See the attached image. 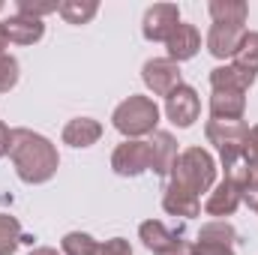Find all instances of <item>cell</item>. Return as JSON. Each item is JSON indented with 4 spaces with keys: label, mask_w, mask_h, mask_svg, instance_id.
Masks as SVG:
<instances>
[{
    "label": "cell",
    "mask_w": 258,
    "mask_h": 255,
    "mask_svg": "<svg viewBox=\"0 0 258 255\" xmlns=\"http://www.w3.org/2000/svg\"><path fill=\"white\" fill-rule=\"evenodd\" d=\"M6 48H9V42H6V36L0 33V54H6Z\"/></svg>",
    "instance_id": "obj_34"
},
{
    "label": "cell",
    "mask_w": 258,
    "mask_h": 255,
    "mask_svg": "<svg viewBox=\"0 0 258 255\" xmlns=\"http://www.w3.org/2000/svg\"><path fill=\"white\" fill-rule=\"evenodd\" d=\"M162 255H195V243L183 240L180 246H174V249H168V252H162Z\"/></svg>",
    "instance_id": "obj_32"
},
{
    "label": "cell",
    "mask_w": 258,
    "mask_h": 255,
    "mask_svg": "<svg viewBox=\"0 0 258 255\" xmlns=\"http://www.w3.org/2000/svg\"><path fill=\"white\" fill-rule=\"evenodd\" d=\"M180 24V9L177 3H153L144 12L141 21V33L147 42H168V36L174 33V27Z\"/></svg>",
    "instance_id": "obj_7"
},
{
    "label": "cell",
    "mask_w": 258,
    "mask_h": 255,
    "mask_svg": "<svg viewBox=\"0 0 258 255\" xmlns=\"http://www.w3.org/2000/svg\"><path fill=\"white\" fill-rule=\"evenodd\" d=\"M252 84H255V81H249L246 75H240L231 63L210 69V87H213V90H240V93H246Z\"/></svg>",
    "instance_id": "obj_21"
},
{
    "label": "cell",
    "mask_w": 258,
    "mask_h": 255,
    "mask_svg": "<svg viewBox=\"0 0 258 255\" xmlns=\"http://www.w3.org/2000/svg\"><path fill=\"white\" fill-rule=\"evenodd\" d=\"M15 6H18V15H27V18H45L60 9V3H39V0H18Z\"/></svg>",
    "instance_id": "obj_26"
},
{
    "label": "cell",
    "mask_w": 258,
    "mask_h": 255,
    "mask_svg": "<svg viewBox=\"0 0 258 255\" xmlns=\"http://www.w3.org/2000/svg\"><path fill=\"white\" fill-rule=\"evenodd\" d=\"M99 255H132V246L123 237H111V240H105L99 246Z\"/></svg>",
    "instance_id": "obj_28"
},
{
    "label": "cell",
    "mask_w": 258,
    "mask_h": 255,
    "mask_svg": "<svg viewBox=\"0 0 258 255\" xmlns=\"http://www.w3.org/2000/svg\"><path fill=\"white\" fill-rule=\"evenodd\" d=\"M9 159L15 165V174L30 183V186H39V183H48L57 168H60V156H57V147L33 132V129H12V150H9Z\"/></svg>",
    "instance_id": "obj_1"
},
{
    "label": "cell",
    "mask_w": 258,
    "mask_h": 255,
    "mask_svg": "<svg viewBox=\"0 0 258 255\" xmlns=\"http://www.w3.org/2000/svg\"><path fill=\"white\" fill-rule=\"evenodd\" d=\"M27 255H63V252H57L54 246H33Z\"/></svg>",
    "instance_id": "obj_33"
},
{
    "label": "cell",
    "mask_w": 258,
    "mask_h": 255,
    "mask_svg": "<svg viewBox=\"0 0 258 255\" xmlns=\"http://www.w3.org/2000/svg\"><path fill=\"white\" fill-rule=\"evenodd\" d=\"M240 204H243V186H237L234 180H222V183H216L213 192L207 195V201H204V213H207V216H219V219H225V216H231Z\"/></svg>",
    "instance_id": "obj_12"
},
{
    "label": "cell",
    "mask_w": 258,
    "mask_h": 255,
    "mask_svg": "<svg viewBox=\"0 0 258 255\" xmlns=\"http://www.w3.org/2000/svg\"><path fill=\"white\" fill-rule=\"evenodd\" d=\"M195 255H234V249H228V246H201V243H195Z\"/></svg>",
    "instance_id": "obj_31"
},
{
    "label": "cell",
    "mask_w": 258,
    "mask_h": 255,
    "mask_svg": "<svg viewBox=\"0 0 258 255\" xmlns=\"http://www.w3.org/2000/svg\"><path fill=\"white\" fill-rule=\"evenodd\" d=\"M165 114H168V120L174 126H180V129L192 126L195 120H198V114H201V99H198L195 87L180 84L177 90H171L165 96Z\"/></svg>",
    "instance_id": "obj_8"
},
{
    "label": "cell",
    "mask_w": 258,
    "mask_h": 255,
    "mask_svg": "<svg viewBox=\"0 0 258 255\" xmlns=\"http://www.w3.org/2000/svg\"><path fill=\"white\" fill-rule=\"evenodd\" d=\"M150 165H153V159H150V144L141 141V138L117 144L114 153H111V168H114V174H120V177H138V174L150 171Z\"/></svg>",
    "instance_id": "obj_5"
},
{
    "label": "cell",
    "mask_w": 258,
    "mask_h": 255,
    "mask_svg": "<svg viewBox=\"0 0 258 255\" xmlns=\"http://www.w3.org/2000/svg\"><path fill=\"white\" fill-rule=\"evenodd\" d=\"M243 162H246V168H249V174L258 177V123L249 129V135H246V147H243Z\"/></svg>",
    "instance_id": "obj_27"
},
{
    "label": "cell",
    "mask_w": 258,
    "mask_h": 255,
    "mask_svg": "<svg viewBox=\"0 0 258 255\" xmlns=\"http://www.w3.org/2000/svg\"><path fill=\"white\" fill-rule=\"evenodd\" d=\"M57 12L66 24H87L99 12V3L96 0H63Z\"/></svg>",
    "instance_id": "obj_22"
},
{
    "label": "cell",
    "mask_w": 258,
    "mask_h": 255,
    "mask_svg": "<svg viewBox=\"0 0 258 255\" xmlns=\"http://www.w3.org/2000/svg\"><path fill=\"white\" fill-rule=\"evenodd\" d=\"M102 138V123L93 117H75L63 126V144L69 147H93Z\"/></svg>",
    "instance_id": "obj_17"
},
{
    "label": "cell",
    "mask_w": 258,
    "mask_h": 255,
    "mask_svg": "<svg viewBox=\"0 0 258 255\" xmlns=\"http://www.w3.org/2000/svg\"><path fill=\"white\" fill-rule=\"evenodd\" d=\"M9 150H12V129L6 123H0V159L9 156Z\"/></svg>",
    "instance_id": "obj_30"
},
{
    "label": "cell",
    "mask_w": 258,
    "mask_h": 255,
    "mask_svg": "<svg viewBox=\"0 0 258 255\" xmlns=\"http://www.w3.org/2000/svg\"><path fill=\"white\" fill-rule=\"evenodd\" d=\"M0 33L6 36L9 45H33L45 36V24L42 18H27V15H9L0 21Z\"/></svg>",
    "instance_id": "obj_9"
},
{
    "label": "cell",
    "mask_w": 258,
    "mask_h": 255,
    "mask_svg": "<svg viewBox=\"0 0 258 255\" xmlns=\"http://www.w3.org/2000/svg\"><path fill=\"white\" fill-rule=\"evenodd\" d=\"M246 93L240 90H213L210 93V117L216 120H243Z\"/></svg>",
    "instance_id": "obj_15"
},
{
    "label": "cell",
    "mask_w": 258,
    "mask_h": 255,
    "mask_svg": "<svg viewBox=\"0 0 258 255\" xmlns=\"http://www.w3.org/2000/svg\"><path fill=\"white\" fill-rule=\"evenodd\" d=\"M243 33H246V27H237V24H213L207 33V51L216 60H228L237 51Z\"/></svg>",
    "instance_id": "obj_14"
},
{
    "label": "cell",
    "mask_w": 258,
    "mask_h": 255,
    "mask_svg": "<svg viewBox=\"0 0 258 255\" xmlns=\"http://www.w3.org/2000/svg\"><path fill=\"white\" fill-rule=\"evenodd\" d=\"M243 201H246V207H252V210L258 213V177L243 186Z\"/></svg>",
    "instance_id": "obj_29"
},
{
    "label": "cell",
    "mask_w": 258,
    "mask_h": 255,
    "mask_svg": "<svg viewBox=\"0 0 258 255\" xmlns=\"http://www.w3.org/2000/svg\"><path fill=\"white\" fill-rule=\"evenodd\" d=\"M21 243H24L21 222L9 213H0V255H12Z\"/></svg>",
    "instance_id": "obj_23"
},
{
    "label": "cell",
    "mask_w": 258,
    "mask_h": 255,
    "mask_svg": "<svg viewBox=\"0 0 258 255\" xmlns=\"http://www.w3.org/2000/svg\"><path fill=\"white\" fill-rule=\"evenodd\" d=\"M111 123H114V129H117L126 141L153 135L156 126H159V105H156L150 96H138V93H135V96L123 99V102L114 108Z\"/></svg>",
    "instance_id": "obj_3"
},
{
    "label": "cell",
    "mask_w": 258,
    "mask_h": 255,
    "mask_svg": "<svg viewBox=\"0 0 258 255\" xmlns=\"http://www.w3.org/2000/svg\"><path fill=\"white\" fill-rule=\"evenodd\" d=\"M99 246L102 243L96 237L84 234V231H69L60 240V252L63 255H99Z\"/></svg>",
    "instance_id": "obj_24"
},
{
    "label": "cell",
    "mask_w": 258,
    "mask_h": 255,
    "mask_svg": "<svg viewBox=\"0 0 258 255\" xmlns=\"http://www.w3.org/2000/svg\"><path fill=\"white\" fill-rule=\"evenodd\" d=\"M231 66H234L240 75H246L249 81L258 78V33L255 30H246V33H243L237 51L231 54Z\"/></svg>",
    "instance_id": "obj_18"
},
{
    "label": "cell",
    "mask_w": 258,
    "mask_h": 255,
    "mask_svg": "<svg viewBox=\"0 0 258 255\" xmlns=\"http://www.w3.org/2000/svg\"><path fill=\"white\" fill-rule=\"evenodd\" d=\"M207 12L213 18V24H237L243 27L249 18V6L243 0H210Z\"/></svg>",
    "instance_id": "obj_19"
},
{
    "label": "cell",
    "mask_w": 258,
    "mask_h": 255,
    "mask_svg": "<svg viewBox=\"0 0 258 255\" xmlns=\"http://www.w3.org/2000/svg\"><path fill=\"white\" fill-rule=\"evenodd\" d=\"M147 144H150V159H153L150 171L159 174V177H171V168H174V162L180 156L177 153V138L171 132H165V129H156Z\"/></svg>",
    "instance_id": "obj_11"
},
{
    "label": "cell",
    "mask_w": 258,
    "mask_h": 255,
    "mask_svg": "<svg viewBox=\"0 0 258 255\" xmlns=\"http://www.w3.org/2000/svg\"><path fill=\"white\" fill-rule=\"evenodd\" d=\"M195 243H201V246H234L237 243V228L231 225V222H225V219H213V222H204L201 228H198V240Z\"/></svg>",
    "instance_id": "obj_20"
},
{
    "label": "cell",
    "mask_w": 258,
    "mask_h": 255,
    "mask_svg": "<svg viewBox=\"0 0 258 255\" xmlns=\"http://www.w3.org/2000/svg\"><path fill=\"white\" fill-rule=\"evenodd\" d=\"M141 81L147 84V90L153 96H168L171 90H177L180 81V63L168 60V57H150L141 66Z\"/></svg>",
    "instance_id": "obj_6"
},
{
    "label": "cell",
    "mask_w": 258,
    "mask_h": 255,
    "mask_svg": "<svg viewBox=\"0 0 258 255\" xmlns=\"http://www.w3.org/2000/svg\"><path fill=\"white\" fill-rule=\"evenodd\" d=\"M204 135L207 141L219 150V162L222 168L243 159V147H246V135H249V126L243 120H216L210 117L207 126H204Z\"/></svg>",
    "instance_id": "obj_4"
},
{
    "label": "cell",
    "mask_w": 258,
    "mask_h": 255,
    "mask_svg": "<svg viewBox=\"0 0 258 255\" xmlns=\"http://www.w3.org/2000/svg\"><path fill=\"white\" fill-rule=\"evenodd\" d=\"M18 60L6 51V54H0V93H9L15 84H18Z\"/></svg>",
    "instance_id": "obj_25"
},
{
    "label": "cell",
    "mask_w": 258,
    "mask_h": 255,
    "mask_svg": "<svg viewBox=\"0 0 258 255\" xmlns=\"http://www.w3.org/2000/svg\"><path fill=\"white\" fill-rule=\"evenodd\" d=\"M138 237H141V243H144L153 255H162V252H168V249H174V246L183 243V231H180V228H168V225L159 222V219L141 222V225H138Z\"/></svg>",
    "instance_id": "obj_10"
},
{
    "label": "cell",
    "mask_w": 258,
    "mask_h": 255,
    "mask_svg": "<svg viewBox=\"0 0 258 255\" xmlns=\"http://www.w3.org/2000/svg\"><path fill=\"white\" fill-rule=\"evenodd\" d=\"M162 210L168 216H180V219H192L201 213V198H195L189 192H183L180 186L168 183L162 192Z\"/></svg>",
    "instance_id": "obj_16"
},
{
    "label": "cell",
    "mask_w": 258,
    "mask_h": 255,
    "mask_svg": "<svg viewBox=\"0 0 258 255\" xmlns=\"http://www.w3.org/2000/svg\"><path fill=\"white\" fill-rule=\"evenodd\" d=\"M174 186H180L183 192H189L195 198H201V192H210L216 183V162L204 147H186L174 168H171V180Z\"/></svg>",
    "instance_id": "obj_2"
},
{
    "label": "cell",
    "mask_w": 258,
    "mask_h": 255,
    "mask_svg": "<svg viewBox=\"0 0 258 255\" xmlns=\"http://www.w3.org/2000/svg\"><path fill=\"white\" fill-rule=\"evenodd\" d=\"M165 48H168V60H174V63L192 60L195 54H198V48H201V33L195 30V24L180 21V24L174 27V33L168 36Z\"/></svg>",
    "instance_id": "obj_13"
}]
</instances>
